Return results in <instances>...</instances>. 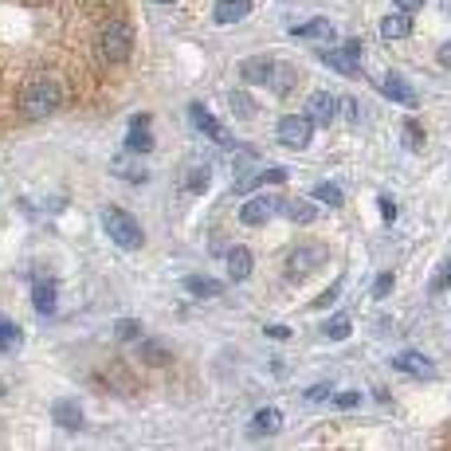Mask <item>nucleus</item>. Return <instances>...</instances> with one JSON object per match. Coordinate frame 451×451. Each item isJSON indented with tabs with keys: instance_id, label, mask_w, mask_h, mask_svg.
Returning a JSON list of instances; mask_svg holds the SVG:
<instances>
[{
	"instance_id": "obj_1",
	"label": "nucleus",
	"mask_w": 451,
	"mask_h": 451,
	"mask_svg": "<svg viewBox=\"0 0 451 451\" xmlns=\"http://www.w3.org/2000/svg\"><path fill=\"white\" fill-rule=\"evenodd\" d=\"M16 106H20L24 118H48L63 106V83L51 79V75H31V79L20 83L16 90Z\"/></svg>"
},
{
	"instance_id": "obj_2",
	"label": "nucleus",
	"mask_w": 451,
	"mask_h": 451,
	"mask_svg": "<svg viewBox=\"0 0 451 451\" xmlns=\"http://www.w3.org/2000/svg\"><path fill=\"white\" fill-rule=\"evenodd\" d=\"M94 48L106 63H126L134 51V28L126 16H114V20L99 24V36H94Z\"/></svg>"
},
{
	"instance_id": "obj_3",
	"label": "nucleus",
	"mask_w": 451,
	"mask_h": 451,
	"mask_svg": "<svg viewBox=\"0 0 451 451\" xmlns=\"http://www.w3.org/2000/svg\"><path fill=\"white\" fill-rule=\"evenodd\" d=\"M102 228H106V236L126 251L141 248V240H145L141 228H138V220H134L126 208H102Z\"/></svg>"
},
{
	"instance_id": "obj_4",
	"label": "nucleus",
	"mask_w": 451,
	"mask_h": 451,
	"mask_svg": "<svg viewBox=\"0 0 451 451\" xmlns=\"http://www.w3.org/2000/svg\"><path fill=\"white\" fill-rule=\"evenodd\" d=\"M318 59L326 63L330 71H341V75H353L361 67V43L357 40H345L341 48H322Z\"/></svg>"
},
{
	"instance_id": "obj_5",
	"label": "nucleus",
	"mask_w": 451,
	"mask_h": 451,
	"mask_svg": "<svg viewBox=\"0 0 451 451\" xmlns=\"http://www.w3.org/2000/svg\"><path fill=\"white\" fill-rule=\"evenodd\" d=\"M310 134H314V122L306 118V110L287 114V118L279 122V141L291 145V150H306V145H310Z\"/></svg>"
},
{
	"instance_id": "obj_6",
	"label": "nucleus",
	"mask_w": 451,
	"mask_h": 451,
	"mask_svg": "<svg viewBox=\"0 0 451 451\" xmlns=\"http://www.w3.org/2000/svg\"><path fill=\"white\" fill-rule=\"evenodd\" d=\"M326 263V248H294L287 255V271H291V279H306L310 271H318Z\"/></svg>"
},
{
	"instance_id": "obj_7",
	"label": "nucleus",
	"mask_w": 451,
	"mask_h": 451,
	"mask_svg": "<svg viewBox=\"0 0 451 451\" xmlns=\"http://www.w3.org/2000/svg\"><path fill=\"white\" fill-rule=\"evenodd\" d=\"M259 177H263L259 157H255L251 150H236V185H231V189L243 192V189H251V185H255Z\"/></svg>"
},
{
	"instance_id": "obj_8",
	"label": "nucleus",
	"mask_w": 451,
	"mask_h": 451,
	"mask_svg": "<svg viewBox=\"0 0 451 451\" xmlns=\"http://www.w3.org/2000/svg\"><path fill=\"white\" fill-rule=\"evenodd\" d=\"M275 208H279L275 196H251V201L240 208V220L248 224V228H259V224H267L271 216H275Z\"/></svg>"
},
{
	"instance_id": "obj_9",
	"label": "nucleus",
	"mask_w": 451,
	"mask_h": 451,
	"mask_svg": "<svg viewBox=\"0 0 451 451\" xmlns=\"http://www.w3.org/2000/svg\"><path fill=\"white\" fill-rule=\"evenodd\" d=\"M334 110H338V102H334L326 90H314L310 99H306V118H310L314 126H330Z\"/></svg>"
},
{
	"instance_id": "obj_10",
	"label": "nucleus",
	"mask_w": 451,
	"mask_h": 451,
	"mask_svg": "<svg viewBox=\"0 0 451 451\" xmlns=\"http://www.w3.org/2000/svg\"><path fill=\"white\" fill-rule=\"evenodd\" d=\"M153 150V138H150V114H138L126 134V153H150Z\"/></svg>"
},
{
	"instance_id": "obj_11",
	"label": "nucleus",
	"mask_w": 451,
	"mask_h": 451,
	"mask_svg": "<svg viewBox=\"0 0 451 451\" xmlns=\"http://www.w3.org/2000/svg\"><path fill=\"white\" fill-rule=\"evenodd\" d=\"M189 114H192V126H196V130H201V134H208L212 141H220V145H228V130H224L220 122H216L208 110H204L201 102H196V106H192Z\"/></svg>"
},
{
	"instance_id": "obj_12",
	"label": "nucleus",
	"mask_w": 451,
	"mask_h": 451,
	"mask_svg": "<svg viewBox=\"0 0 451 451\" xmlns=\"http://www.w3.org/2000/svg\"><path fill=\"white\" fill-rule=\"evenodd\" d=\"M381 94L389 102H401V106H416V90H412L401 75H389V79L381 83Z\"/></svg>"
},
{
	"instance_id": "obj_13",
	"label": "nucleus",
	"mask_w": 451,
	"mask_h": 451,
	"mask_svg": "<svg viewBox=\"0 0 451 451\" xmlns=\"http://www.w3.org/2000/svg\"><path fill=\"white\" fill-rule=\"evenodd\" d=\"M51 416H55V424H59L63 431H79L83 428V408L75 401H55Z\"/></svg>"
},
{
	"instance_id": "obj_14",
	"label": "nucleus",
	"mask_w": 451,
	"mask_h": 451,
	"mask_svg": "<svg viewBox=\"0 0 451 451\" xmlns=\"http://www.w3.org/2000/svg\"><path fill=\"white\" fill-rule=\"evenodd\" d=\"M267 83H271V90H275V94H291V90L299 87V71H294L291 63H275Z\"/></svg>"
},
{
	"instance_id": "obj_15",
	"label": "nucleus",
	"mask_w": 451,
	"mask_h": 451,
	"mask_svg": "<svg viewBox=\"0 0 451 451\" xmlns=\"http://www.w3.org/2000/svg\"><path fill=\"white\" fill-rule=\"evenodd\" d=\"M381 36H385V40H404V36H412V20H408V12L396 8L392 16H385V20H381Z\"/></svg>"
},
{
	"instance_id": "obj_16",
	"label": "nucleus",
	"mask_w": 451,
	"mask_h": 451,
	"mask_svg": "<svg viewBox=\"0 0 451 451\" xmlns=\"http://www.w3.org/2000/svg\"><path fill=\"white\" fill-rule=\"evenodd\" d=\"M294 40H318V43H330L334 40V24L330 20H310V24H299L291 28Z\"/></svg>"
},
{
	"instance_id": "obj_17",
	"label": "nucleus",
	"mask_w": 451,
	"mask_h": 451,
	"mask_svg": "<svg viewBox=\"0 0 451 451\" xmlns=\"http://www.w3.org/2000/svg\"><path fill=\"white\" fill-rule=\"evenodd\" d=\"M251 12V0H216V24H236Z\"/></svg>"
},
{
	"instance_id": "obj_18",
	"label": "nucleus",
	"mask_w": 451,
	"mask_h": 451,
	"mask_svg": "<svg viewBox=\"0 0 451 451\" xmlns=\"http://www.w3.org/2000/svg\"><path fill=\"white\" fill-rule=\"evenodd\" d=\"M185 291L196 294V299H216V294H224V282L208 279V275H189V279H185Z\"/></svg>"
},
{
	"instance_id": "obj_19",
	"label": "nucleus",
	"mask_w": 451,
	"mask_h": 451,
	"mask_svg": "<svg viewBox=\"0 0 451 451\" xmlns=\"http://www.w3.org/2000/svg\"><path fill=\"white\" fill-rule=\"evenodd\" d=\"M251 251L248 248H231L228 251V275H231V282H243L251 275Z\"/></svg>"
},
{
	"instance_id": "obj_20",
	"label": "nucleus",
	"mask_w": 451,
	"mask_h": 451,
	"mask_svg": "<svg viewBox=\"0 0 451 451\" xmlns=\"http://www.w3.org/2000/svg\"><path fill=\"white\" fill-rule=\"evenodd\" d=\"M392 365L401 373H408V377H431V361L424 357V353H401Z\"/></svg>"
},
{
	"instance_id": "obj_21",
	"label": "nucleus",
	"mask_w": 451,
	"mask_h": 451,
	"mask_svg": "<svg viewBox=\"0 0 451 451\" xmlns=\"http://www.w3.org/2000/svg\"><path fill=\"white\" fill-rule=\"evenodd\" d=\"M271 67H275L271 59L255 55V59H243L240 63V75H243V83H267L271 79Z\"/></svg>"
},
{
	"instance_id": "obj_22",
	"label": "nucleus",
	"mask_w": 451,
	"mask_h": 451,
	"mask_svg": "<svg viewBox=\"0 0 451 451\" xmlns=\"http://www.w3.org/2000/svg\"><path fill=\"white\" fill-rule=\"evenodd\" d=\"M31 299H36V310H40L43 318H51V314H55V306H59V302H55V282H51V279L36 282V294H31Z\"/></svg>"
},
{
	"instance_id": "obj_23",
	"label": "nucleus",
	"mask_w": 451,
	"mask_h": 451,
	"mask_svg": "<svg viewBox=\"0 0 451 451\" xmlns=\"http://www.w3.org/2000/svg\"><path fill=\"white\" fill-rule=\"evenodd\" d=\"M282 428V412L279 408H263L255 412V420H251V436H271V431Z\"/></svg>"
},
{
	"instance_id": "obj_24",
	"label": "nucleus",
	"mask_w": 451,
	"mask_h": 451,
	"mask_svg": "<svg viewBox=\"0 0 451 451\" xmlns=\"http://www.w3.org/2000/svg\"><path fill=\"white\" fill-rule=\"evenodd\" d=\"M138 357L145 361V365H153V369L169 365V350H165V345H157V341H138Z\"/></svg>"
},
{
	"instance_id": "obj_25",
	"label": "nucleus",
	"mask_w": 451,
	"mask_h": 451,
	"mask_svg": "<svg viewBox=\"0 0 451 451\" xmlns=\"http://www.w3.org/2000/svg\"><path fill=\"white\" fill-rule=\"evenodd\" d=\"M20 341H24V330H20V326H16V322H8V318H0V353L20 350Z\"/></svg>"
},
{
	"instance_id": "obj_26",
	"label": "nucleus",
	"mask_w": 451,
	"mask_h": 451,
	"mask_svg": "<svg viewBox=\"0 0 451 451\" xmlns=\"http://www.w3.org/2000/svg\"><path fill=\"white\" fill-rule=\"evenodd\" d=\"M228 106L236 110V118H255V99L251 94H243V90H228Z\"/></svg>"
},
{
	"instance_id": "obj_27",
	"label": "nucleus",
	"mask_w": 451,
	"mask_h": 451,
	"mask_svg": "<svg viewBox=\"0 0 451 451\" xmlns=\"http://www.w3.org/2000/svg\"><path fill=\"white\" fill-rule=\"evenodd\" d=\"M287 216H291L294 224H314L318 220V208H314L310 201H287Z\"/></svg>"
},
{
	"instance_id": "obj_28",
	"label": "nucleus",
	"mask_w": 451,
	"mask_h": 451,
	"mask_svg": "<svg viewBox=\"0 0 451 451\" xmlns=\"http://www.w3.org/2000/svg\"><path fill=\"white\" fill-rule=\"evenodd\" d=\"M314 201L338 208V204H341V189H338V185H330V180H322V185H314Z\"/></svg>"
},
{
	"instance_id": "obj_29",
	"label": "nucleus",
	"mask_w": 451,
	"mask_h": 451,
	"mask_svg": "<svg viewBox=\"0 0 451 451\" xmlns=\"http://www.w3.org/2000/svg\"><path fill=\"white\" fill-rule=\"evenodd\" d=\"M350 330H353V326H350V318H345V314H338V318H330V322H326V330H322V334H326L330 341H341V338H350Z\"/></svg>"
},
{
	"instance_id": "obj_30",
	"label": "nucleus",
	"mask_w": 451,
	"mask_h": 451,
	"mask_svg": "<svg viewBox=\"0 0 451 451\" xmlns=\"http://www.w3.org/2000/svg\"><path fill=\"white\" fill-rule=\"evenodd\" d=\"M114 173H122L126 180H145V169H141V165H134L130 157H118V161H114Z\"/></svg>"
},
{
	"instance_id": "obj_31",
	"label": "nucleus",
	"mask_w": 451,
	"mask_h": 451,
	"mask_svg": "<svg viewBox=\"0 0 451 451\" xmlns=\"http://www.w3.org/2000/svg\"><path fill=\"white\" fill-rule=\"evenodd\" d=\"M114 334H118L122 341H134L141 334V322H134V318H122L118 326H114Z\"/></svg>"
},
{
	"instance_id": "obj_32",
	"label": "nucleus",
	"mask_w": 451,
	"mask_h": 451,
	"mask_svg": "<svg viewBox=\"0 0 451 451\" xmlns=\"http://www.w3.org/2000/svg\"><path fill=\"white\" fill-rule=\"evenodd\" d=\"M404 145H408V150H420V145H424L420 122H408V126H404Z\"/></svg>"
},
{
	"instance_id": "obj_33",
	"label": "nucleus",
	"mask_w": 451,
	"mask_h": 451,
	"mask_svg": "<svg viewBox=\"0 0 451 451\" xmlns=\"http://www.w3.org/2000/svg\"><path fill=\"white\" fill-rule=\"evenodd\" d=\"M189 189H192V192H204V189H208V165H201V169L189 173Z\"/></svg>"
},
{
	"instance_id": "obj_34",
	"label": "nucleus",
	"mask_w": 451,
	"mask_h": 451,
	"mask_svg": "<svg viewBox=\"0 0 451 451\" xmlns=\"http://www.w3.org/2000/svg\"><path fill=\"white\" fill-rule=\"evenodd\" d=\"M448 287H451V263H443V267H440V275H436V279H431V294L448 291Z\"/></svg>"
},
{
	"instance_id": "obj_35",
	"label": "nucleus",
	"mask_w": 451,
	"mask_h": 451,
	"mask_svg": "<svg viewBox=\"0 0 451 451\" xmlns=\"http://www.w3.org/2000/svg\"><path fill=\"white\" fill-rule=\"evenodd\" d=\"M334 404H338V408H357L361 392H338V396H334Z\"/></svg>"
},
{
	"instance_id": "obj_36",
	"label": "nucleus",
	"mask_w": 451,
	"mask_h": 451,
	"mask_svg": "<svg viewBox=\"0 0 451 451\" xmlns=\"http://www.w3.org/2000/svg\"><path fill=\"white\" fill-rule=\"evenodd\" d=\"M326 396H334V389H330V385H314V389H306V401H314V404H318V401H326Z\"/></svg>"
},
{
	"instance_id": "obj_37",
	"label": "nucleus",
	"mask_w": 451,
	"mask_h": 451,
	"mask_svg": "<svg viewBox=\"0 0 451 451\" xmlns=\"http://www.w3.org/2000/svg\"><path fill=\"white\" fill-rule=\"evenodd\" d=\"M263 180H271V185H282V180H287V169H282V165H271V169H263Z\"/></svg>"
},
{
	"instance_id": "obj_38",
	"label": "nucleus",
	"mask_w": 451,
	"mask_h": 451,
	"mask_svg": "<svg viewBox=\"0 0 451 451\" xmlns=\"http://www.w3.org/2000/svg\"><path fill=\"white\" fill-rule=\"evenodd\" d=\"M377 208H381V220H385V224L396 220V204H392L389 196H381V204H377Z\"/></svg>"
},
{
	"instance_id": "obj_39",
	"label": "nucleus",
	"mask_w": 451,
	"mask_h": 451,
	"mask_svg": "<svg viewBox=\"0 0 451 451\" xmlns=\"http://www.w3.org/2000/svg\"><path fill=\"white\" fill-rule=\"evenodd\" d=\"M389 291H392V275H381V279L373 282V294H377V299H385Z\"/></svg>"
},
{
	"instance_id": "obj_40",
	"label": "nucleus",
	"mask_w": 451,
	"mask_h": 451,
	"mask_svg": "<svg viewBox=\"0 0 451 451\" xmlns=\"http://www.w3.org/2000/svg\"><path fill=\"white\" fill-rule=\"evenodd\" d=\"M341 114H345L350 122H357V102H353V99H341Z\"/></svg>"
},
{
	"instance_id": "obj_41",
	"label": "nucleus",
	"mask_w": 451,
	"mask_h": 451,
	"mask_svg": "<svg viewBox=\"0 0 451 451\" xmlns=\"http://www.w3.org/2000/svg\"><path fill=\"white\" fill-rule=\"evenodd\" d=\"M267 338H275V341H282V338H291V330H287V326H267Z\"/></svg>"
},
{
	"instance_id": "obj_42",
	"label": "nucleus",
	"mask_w": 451,
	"mask_h": 451,
	"mask_svg": "<svg viewBox=\"0 0 451 451\" xmlns=\"http://www.w3.org/2000/svg\"><path fill=\"white\" fill-rule=\"evenodd\" d=\"M420 4H424V0H396V8H404V12H416Z\"/></svg>"
},
{
	"instance_id": "obj_43",
	"label": "nucleus",
	"mask_w": 451,
	"mask_h": 451,
	"mask_svg": "<svg viewBox=\"0 0 451 451\" xmlns=\"http://www.w3.org/2000/svg\"><path fill=\"white\" fill-rule=\"evenodd\" d=\"M440 63H443V67H451V43H443V48H440Z\"/></svg>"
},
{
	"instance_id": "obj_44",
	"label": "nucleus",
	"mask_w": 451,
	"mask_h": 451,
	"mask_svg": "<svg viewBox=\"0 0 451 451\" xmlns=\"http://www.w3.org/2000/svg\"><path fill=\"white\" fill-rule=\"evenodd\" d=\"M443 8H448V12H451V0H443Z\"/></svg>"
},
{
	"instance_id": "obj_45",
	"label": "nucleus",
	"mask_w": 451,
	"mask_h": 451,
	"mask_svg": "<svg viewBox=\"0 0 451 451\" xmlns=\"http://www.w3.org/2000/svg\"><path fill=\"white\" fill-rule=\"evenodd\" d=\"M157 4H173V0H157Z\"/></svg>"
}]
</instances>
